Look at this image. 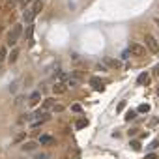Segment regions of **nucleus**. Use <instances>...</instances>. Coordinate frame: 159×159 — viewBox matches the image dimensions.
Here are the masks:
<instances>
[{"label":"nucleus","instance_id":"obj_1","mask_svg":"<svg viewBox=\"0 0 159 159\" xmlns=\"http://www.w3.org/2000/svg\"><path fill=\"white\" fill-rule=\"evenodd\" d=\"M21 34H23L21 25H15L13 28H11V32L8 34V45H15V43H17V39L21 38Z\"/></svg>","mask_w":159,"mask_h":159},{"label":"nucleus","instance_id":"obj_2","mask_svg":"<svg viewBox=\"0 0 159 159\" xmlns=\"http://www.w3.org/2000/svg\"><path fill=\"white\" fill-rule=\"evenodd\" d=\"M144 41H146V47H148L150 53H157V41H156V38H154V36L146 34V36H144Z\"/></svg>","mask_w":159,"mask_h":159},{"label":"nucleus","instance_id":"obj_3","mask_svg":"<svg viewBox=\"0 0 159 159\" xmlns=\"http://www.w3.org/2000/svg\"><path fill=\"white\" fill-rule=\"evenodd\" d=\"M90 86H92L94 90H97V92H101V90L105 88V84L101 82V79H99V77H92V79H90Z\"/></svg>","mask_w":159,"mask_h":159},{"label":"nucleus","instance_id":"obj_4","mask_svg":"<svg viewBox=\"0 0 159 159\" xmlns=\"http://www.w3.org/2000/svg\"><path fill=\"white\" fill-rule=\"evenodd\" d=\"M34 19H36V13H34L32 10H25V11H23V21H25V23L32 25V21H34Z\"/></svg>","mask_w":159,"mask_h":159},{"label":"nucleus","instance_id":"obj_5","mask_svg":"<svg viewBox=\"0 0 159 159\" xmlns=\"http://www.w3.org/2000/svg\"><path fill=\"white\" fill-rule=\"evenodd\" d=\"M51 90H53V94H64L66 92V81L64 82H54Z\"/></svg>","mask_w":159,"mask_h":159},{"label":"nucleus","instance_id":"obj_6","mask_svg":"<svg viewBox=\"0 0 159 159\" xmlns=\"http://www.w3.org/2000/svg\"><path fill=\"white\" fill-rule=\"evenodd\" d=\"M38 142L41 146H49V144H53V142H54V138L51 137V135H41V137L38 138Z\"/></svg>","mask_w":159,"mask_h":159},{"label":"nucleus","instance_id":"obj_7","mask_svg":"<svg viewBox=\"0 0 159 159\" xmlns=\"http://www.w3.org/2000/svg\"><path fill=\"white\" fill-rule=\"evenodd\" d=\"M38 144H39V142H36V140L25 142V144L21 146V150H23V152H32V150H36V148H38Z\"/></svg>","mask_w":159,"mask_h":159},{"label":"nucleus","instance_id":"obj_8","mask_svg":"<svg viewBox=\"0 0 159 159\" xmlns=\"http://www.w3.org/2000/svg\"><path fill=\"white\" fill-rule=\"evenodd\" d=\"M131 53H133L135 56H142V54H144V47L138 45V43H133V45H131Z\"/></svg>","mask_w":159,"mask_h":159},{"label":"nucleus","instance_id":"obj_9","mask_svg":"<svg viewBox=\"0 0 159 159\" xmlns=\"http://www.w3.org/2000/svg\"><path fill=\"white\" fill-rule=\"evenodd\" d=\"M39 101H41V94H39V92H32L30 94V101H28L30 107H36Z\"/></svg>","mask_w":159,"mask_h":159},{"label":"nucleus","instance_id":"obj_10","mask_svg":"<svg viewBox=\"0 0 159 159\" xmlns=\"http://www.w3.org/2000/svg\"><path fill=\"white\" fill-rule=\"evenodd\" d=\"M41 10H43V0H34L32 2V11L38 15V13H41Z\"/></svg>","mask_w":159,"mask_h":159},{"label":"nucleus","instance_id":"obj_11","mask_svg":"<svg viewBox=\"0 0 159 159\" xmlns=\"http://www.w3.org/2000/svg\"><path fill=\"white\" fill-rule=\"evenodd\" d=\"M148 79H150V75L146 73V71H142V73L138 75V79H137V84H144V86H146V84H148V82H150Z\"/></svg>","mask_w":159,"mask_h":159},{"label":"nucleus","instance_id":"obj_12","mask_svg":"<svg viewBox=\"0 0 159 159\" xmlns=\"http://www.w3.org/2000/svg\"><path fill=\"white\" fill-rule=\"evenodd\" d=\"M17 58H19V49H11L10 56H8V62H10V64H15Z\"/></svg>","mask_w":159,"mask_h":159},{"label":"nucleus","instance_id":"obj_13","mask_svg":"<svg viewBox=\"0 0 159 159\" xmlns=\"http://www.w3.org/2000/svg\"><path fill=\"white\" fill-rule=\"evenodd\" d=\"M137 114H138V110H129V112L125 114V120H127V122L135 120V118H137Z\"/></svg>","mask_w":159,"mask_h":159},{"label":"nucleus","instance_id":"obj_14","mask_svg":"<svg viewBox=\"0 0 159 159\" xmlns=\"http://www.w3.org/2000/svg\"><path fill=\"white\" fill-rule=\"evenodd\" d=\"M86 125H88V120H86V118H82V120H79L77 124H75V127H77V129H84Z\"/></svg>","mask_w":159,"mask_h":159},{"label":"nucleus","instance_id":"obj_15","mask_svg":"<svg viewBox=\"0 0 159 159\" xmlns=\"http://www.w3.org/2000/svg\"><path fill=\"white\" fill-rule=\"evenodd\" d=\"M138 112H140V114H146V112H148V110H150V105H148V103H142V105L140 107H138Z\"/></svg>","mask_w":159,"mask_h":159},{"label":"nucleus","instance_id":"obj_16","mask_svg":"<svg viewBox=\"0 0 159 159\" xmlns=\"http://www.w3.org/2000/svg\"><path fill=\"white\" fill-rule=\"evenodd\" d=\"M32 34H34V26L28 25V28L25 30V38H26V39H30V38H32Z\"/></svg>","mask_w":159,"mask_h":159},{"label":"nucleus","instance_id":"obj_17","mask_svg":"<svg viewBox=\"0 0 159 159\" xmlns=\"http://www.w3.org/2000/svg\"><path fill=\"white\" fill-rule=\"evenodd\" d=\"M129 146H131L133 150H140V148H142V144H140L138 140H131V142H129Z\"/></svg>","mask_w":159,"mask_h":159},{"label":"nucleus","instance_id":"obj_18","mask_svg":"<svg viewBox=\"0 0 159 159\" xmlns=\"http://www.w3.org/2000/svg\"><path fill=\"white\" fill-rule=\"evenodd\" d=\"M81 110H82V107L79 105V103H73V105H71V112L77 114V112H81Z\"/></svg>","mask_w":159,"mask_h":159},{"label":"nucleus","instance_id":"obj_19","mask_svg":"<svg viewBox=\"0 0 159 159\" xmlns=\"http://www.w3.org/2000/svg\"><path fill=\"white\" fill-rule=\"evenodd\" d=\"M6 54H8L6 47H0V62H2V60H6Z\"/></svg>","mask_w":159,"mask_h":159},{"label":"nucleus","instance_id":"obj_20","mask_svg":"<svg viewBox=\"0 0 159 159\" xmlns=\"http://www.w3.org/2000/svg\"><path fill=\"white\" fill-rule=\"evenodd\" d=\"M107 64H109L110 67H120V62L118 60H107Z\"/></svg>","mask_w":159,"mask_h":159},{"label":"nucleus","instance_id":"obj_21","mask_svg":"<svg viewBox=\"0 0 159 159\" xmlns=\"http://www.w3.org/2000/svg\"><path fill=\"white\" fill-rule=\"evenodd\" d=\"M34 159H49V154H38L34 156Z\"/></svg>","mask_w":159,"mask_h":159},{"label":"nucleus","instance_id":"obj_22","mask_svg":"<svg viewBox=\"0 0 159 159\" xmlns=\"http://www.w3.org/2000/svg\"><path fill=\"white\" fill-rule=\"evenodd\" d=\"M129 54H131V49H125V51H122V58H129Z\"/></svg>","mask_w":159,"mask_h":159},{"label":"nucleus","instance_id":"obj_23","mask_svg":"<svg viewBox=\"0 0 159 159\" xmlns=\"http://www.w3.org/2000/svg\"><path fill=\"white\" fill-rule=\"evenodd\" d=\"M144 159H157L156 154H148V156H144Z\"/></svg>","mask_w":159,"mask_h":159},{"label":"nucleus","instance_id":"obj_24","mask_svg":"<svg viewBox=\"0 0 159 159\" xmlns=\"http://www.w3.org/2000/svg\"><path fill=\"white\" fill-rule=\"evenodd\" d=\"M159 146V140H156V142H152V144H150V150H154V148H157Z\"/></svg>","mask_w":159,"mask_h":159},{"label":"nucleus","instance_id":"obj_25","mask_svg":"<svg viewBox=\"0 0 159 159\" xmlns=\"http://www.w3.org/2000/svg\"><path fill=\"white\" fill-rule=\"evenodd\" d=\"M137 131H138L137 127H131V129H129V135H137Z\"/></svg>","mask_w":159,"mask_h":159},{"label":"nucleus","instance_id":"obj_26","mask_svg":"<svg viewBox=\"0 0 159 159\" xmlns=\"http://www.w3.org/2000/svg\"><path fill=\"white\" fill-rule=\"evenodd\" d=\"M124 107H125V101H122V103H120V105H118V112H120V110H122V109H124Z\"/></svg>","mask_w":159,"mask_h":159},{"label":"nucleus","instance_id":"obj_27","mask_svg":"<svg viewBox=\"0 0 159 159\" xmlns=\"http://www.w3.org/2000/svg\"><path fill=\"white\" fill-rule=\"evenodd\" d=\"M32 2V0H21V4H23V8H25L26 6V4H30Z\"/></svg>","mask_w":159,"mask_h":159},{"label":"nucleus","instance_id":"obj_28","mask_svg":"<svg viewBox=\"0 0 159 159\" xmlns=\"http://www.w3.org/2000/svg\"><path fill=\"white\" fill-rule=\"evenodd\" d=\"M154 73H156V75H159V66L156 67V69H154Z\"/></svg>","mask_w":159,"mask_h":159},{"label":"nucleus","instance_id":"obj_29","mask_svg":"<svg viewBox=\"0 0 159 159\" xmlns=\"http://www.w3.org/2000/svg\"><path fill=\"white\" fill-rule=\"evenodd\" d=\"M156 25H157V26H159V19H156Z\"/></svg>","mask_w":159,"mask_h":159},{"label":"nucleus","instance_id":"obj_30","mask_svg":"<svg viewBox=\"0 0 159 159\" xmlns=\"http://www.w3.org/2000/svg\"><path fill=\"white\" fill-rule=\"evenodd\" d=\"M157 95H159V86H157Z\"/></svg>","mask_w":159,"mask_h":159}]
</instances>
